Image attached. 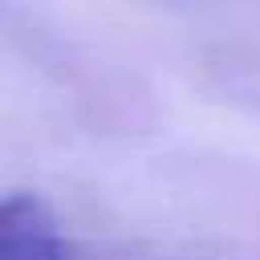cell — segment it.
<instances>
[{
	"label": "cell",
	"instance_id": "obj_1",
	"mask_svg": "<svg viewBox=\"0 0 260 260\" xmlns=\"http://www.w3.org/2000/svg\"><path fill=\"white\" fill-rule=\"evenodd\" d=\"M0 260H69L65 236L41 195L12 191L0 203Z\"/></svg>",
	"mask_w": 260,
	"mask_h": 260
}]
</instances>
